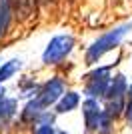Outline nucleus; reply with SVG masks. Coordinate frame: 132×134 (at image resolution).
Instances as JSON below:
<instances>
[{"label": "nucleus", "mask_w": 132, "mask_h": 134, "mask_svg": "<svg viewBox=\"0 0 132 134\" xmlns=\"http://www.w3.org/2000/svg\"><path fill=\"white\" fill-rule=\"evenodd\" d=\"M130 24H124V26H118L116 30H112V32L104 34V36H100L96 42H94L90 48H88V54H86V60L90 62V64H94V62H98L102 56L106 54L108 50H112L114 46L120 44V40L126 36V32L130 30Z\"/></svg>", "instance_id": "1"}, {"label": "nucleus", "mask_w": 132, "mask_h": 134, "mask_svg": "<svg viewBox=\"0 0 132 134\" xmlns=\"http://www.w3.org/2000/svg\"><path fill=\"white\" fill-rule=\"evenodd\" d=\"M72 46H74V40L68 34H60V36H54V38L48 42L46 50L42 54V60L46 64H58L60 60H64L66 56L70 54Z\"/></svg>", "instance_id": "2"}, {"label": "nucleus", "mask_w": 132, "mask_h": 134, "mask_svg": "<svg viewBox=\"0 0 132 134\" xmlns=\"http://www.w3.org/2000/svg\"><path fill=\"white\" fill-rule=\"evenodd\" d=\"M62 94H64V84H62V80L52 78L50 82L44 84V88L40 90V96L36 100H38L42 106H50V104L58 102V98H60Z\"/></svg>", "instance_id": "3"}, {"label": "nucleus", "mask_w": 132, "mask_h": 134, "mask_svg": "<svg viewBox=\"0 0 132 134\" xmlns=\"http://www.w3.org/2000/svg\"><path fill=\"white\" fill-rule=\"evenodd\" d=\"M100 108H98V102H94L92 98L84 102V120H86V128L88 130H96V122H98V116H100Z\"/></svg>", "instance_id": "4"}, {"label": "nucleus", "mask_w": 132, "mask_h": 134, "mask_svg": "<svg viewBox=\"0 0 132 134\" xmlns=\"http://www.w3.org/2000/svg\"><path fill=\"white\" fill-rule=\"evenodd\" d=\"M78 102H80V98H78L76 92H66V94H62L60 98H58L56 112H60V114H64V112H70V110H74V108L78 106Z\"/></svg>", "instance_id": "5"}, {"label": "nucleus", "mask_w": 132, "mask_h": 134, "mask_svg": "<svg viewBox=\"0 0 132 134\" xmlns=\"http://www.w3.org/2000/svg\"><path fill=\"white\" fill-rule=\"evenodd\" d=\"M124 94H126V80H124L122 74H118L114 78V82L106 88V96L108 98H116V96H124Z\"/></svg>", "instance_id": "6"}, {"label": "nucleus", "mask_w": 132, "mask_h": 134, "mask_svg": "<svg viewBox=\"0 0 132 134\" xmlns=\"http://www.w3.org/2000/svg\"><path fill=\"white\" fill-rule=\"evenodd\" d=\"M20 66H22V62L16 60V58H14V60H8L6 64H2V66H0V82L12 78V76L20 70Z\"/></svg>", "instance_id": "7"}, {"label": "nucleus", "mask_w": 132, "mask_h": 134, "mask_svg": "<svg viewBox=\"0 0 132 134\" xmlns=\"http://www.w3.org/2000/svg\"><path fill=\"white\" fill-rule=\"evenodd\" d=\"M10 22V0H0V36Z\"/></svg>", "instance_id": "8"}, {"label": "nucleus", "mask_w": 132, "mask_h": 134, "mask_svg": "<svg viewBox=\"0 0 132 134\" xmlns=\"http://www.w3.org/2000/svg\"><path fill=\"white\" fill-rule=\"evenodd\" d=\"M36 2H38V0H10V6H16L22 16H28V14L36 8Z\"/></svg>", "instance_id": "9"}, {"label": "nucleus", "mask_w": 132, "mask_h": 134, "mask_svg": "<svg viewBox=\"0 0 132 134\" xmlns=\"http://www.w3.org/2000/svg\"><path fill=\"white\" fill-rule=\"evenodd\" d=\"M14 108H16V102L14 100H0V122H4L6 118H10L14 114Z\"/></svg>", "instance_id": "10"}, {"label": "nucleus", "mask_w": 132, "mask_h": 134, "mask_svg": "<svg viewBox=\"0 0 132 134\" xmlns=\"http://www.w3.org/2000/svg\"><path fill=\"white\" fill-rule=\"evenodd\" d=\"M40 108H44V106H42V104H40L38 100L30 102V104H28V106H26V110H24V120H30V118H32V116H38L40 112H42V110H40Z\"/></svg>", "instance_id": "11"}, {"label": "nucleus", "mask_w": 132, "mask_h": 134, "mask_svg": "<svg viewBox=\"0 0 132 134\" xmlns=\"http://www.w3.org/2000/svg\"><path fill=\"white\" fill-rule=\"evenodd\" d=\"M34 134H54V130H52V126H50V122H48V124H40Z\"/></svg>", "instance_id": "12"}, {"label": "nucleus", "mask_w": 132, "mask_h": 134, "mask_svg": "<svg viewBox=\"0 0 132 134\" xmlns=\"http://www.w3.org/2000/svg\"><path fill=\"white\" fill-rule=\"evenodd\" d=\"M128 120H130V122H132V104H130V106H128Z\"/></svg>", "instance_id": "13"}, {"label": "nucleus", "mask_w": 132, "mask_h": 134, "mask_svg": "<svg viewBox=\"0 0 132 134\" xmlns=\"http://www.w3.org/2000/svg\"><path fill=\"white\" fill-rule=\"evenodd\" d=\"M2 94H4V88H0V100H2Z\"/></svg>", "instance_id": "14"}, {"label": "nucleus", "mask_w": 132, "mask_h": 134, "mask_svg": "<svg viewBox=\"0 0 132 134\" xmlns=\"http://www.w3.org/2000/svg\"><path fill=\"white\" fill-rule=\"evenodd\" d=\"M42 2H52V0H42Z\"/></svg>", "instance_id": "15"}, {"label": "nucleus", "mask_w": 132, "mask_h": 134, "mask_svg": "<svg viewBox=\"0 0 132 134\" xmlns=\"http://www.w3.org/2000/svg\"><path fill=\"white\" fill-rule=\"evenodd\" d=\"M130 96H132V86H130Z\"/></svg>", "instance_id": "16"}]
</instances>
